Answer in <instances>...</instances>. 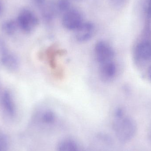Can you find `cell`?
Listing matches in <instances>:
<instances>
[{
    "label": "cell",
    "instance_id": "obj_1",
    "mask_svg": "<svg viewBox=\"0 0 151 151\" xmlns=\"http://www.w3.org/2000/svg\"><path fill=\"white\" fill-rule=\"evenodd\" d=\"M113 128L117 137L122 142L130 140L136 131L135 124L133 120L124 117L120 109L116 111Z\"/></svg>",
    "mask_w": 151,
    "mask_h": 151
},
{
    "label": "cell",
    "instance_id": "obj_2",
    "mask_svg": "<svg viewBox=\"0 0 151 151\" xmlns=\"http://www.w3.org/2000/svg\"><path fill=\"white\" fill-rule=\"evenodd\" d=\"M18 26L25 32H32L37 26L39 19L33 12L24 9L20 11L17 20Z\"/></svg>",
    "mask_w": 151,
    "mask_h": 151
},
{
    "label": "cell",
    "instance_id": "obj_3",
    "mask_svg": "<svg viewBox=\"0 0 151 151\" xmlns=\"http://www.w3.org/2000/svg\"><path fill=\"white\" fill-rule=\"evenodd\" d=\"M96 60L99 64L113 61L114 51L111 45L105 41L97 42L94 48Z\"/></svg>",
    "mask_w": 151,
    "mask_h": 151
},
{
    "label": "cell",
    "instance_id": "obj_4",
    "mask_svg": "<svg viewBox=\"0 0 151 151\" xmlns=\"http://www.w3.org/2000/svg\"><path fill=\"white\" fill-rule=\"evenodd\" d=\"M62 24L65 29L75 31L83 24L82 15L79 11L70 9L65 12L62 18Z\"/></svg>",
    "mask_w": 151,
    "mask_h": 151
},
{
    "label": "cell",
    "instance_id": "obj_5",
    "mask_svg": "<svg viewBox=\"0 0 151 151\" xmlns=\"http://www.w3.org/2000/svg\"><path fill=\"white\" fill-rule=\"evenodd\" d=\"M116 65L113 61L99 64V77L104 82H108L112 80L116 75Z\"/></svg>",
    "mask_w": 151,
    "mask_h": 151
},
{
    "label": "cell",
    "instance_id": "obj_6",
    "mask_svg": "<svg viewBox=\"0 0 151 151\" xmlns=\"http://www.w3.org/2000/svg\"><path fill=\"white\" fill-rule=\"evenodd\" d=\"M95 31V27L89 22H83L78 29L75 31V38L80 42H84L91 39Z\"/></svg>",
    "mask_w": 151,
    "mask_h": 151
},
{
    "label": "cell",
    "instance_id": "obj_7",
    "mask_svg": "<svg viewBox=\"0 0 151 151\" xmlns=\"http://www.w3.org/2000/svg\"><path fill=\"white\" fill-rule=\"evenodd\" d=\"M136 54L138 57L143 60H150L151 42L144 41L139 43L136 48Z\"/></svg>",
    "mask_w": 151,
    "mask_h": 151
},
{
    "label": "cell",
    "instance_id": "obj_8",
    "mask_svg": "<svg viewBox=\"0 0 151 151\" xmlns=\"http://www.w3.org/2000/svg\"><path fill=\"white\" fill-rule=\"evenodd\" d=\"M57 151H81L78 145L71 139H65L58 145Z\"/></svg>",
    "mask_w": 151,
    "mask_h": 151
},
{
    "label": "cell",
    "instance_id": "obj_9",
    "mask_svg": "<svg viewBox=\"0 0 151 151\" xmlns=\"http://www.w3.org/2000/svg\"><path fill=\"white\" fill-rule=\"evenodd\" d=\"M3 107L8 114L13 115L15 112V106L13 100L9 93L5 92L3 95L2 98Z\"/></svg>",
    "mask_w": 151,
    "mask_h": 151
},
{
    "label": "cell",
    "instance_id": "obj_10",
    "mask_svg": "<svg viewBox=\"0 0 151 151\" xmlns=\"http://www.w3.org/2000/svg\"><path fill=\"white\" fill-rule=\"evenodd\" d=\"M2 61L4 64L10 69H15L18 65L17 59L12 55L7 52H4L3 54Z\"/></svg>",
    "mask_w": 151,
    "mask_h": 151
},
{
    "label": "cell",
    "instance_id": "obj_11",
    "mask_svg": "<svg viewBox=\"0 0 151 151\" xmlns=\"http://www.w3.org/2000/svg\"><path fill=\"white\" fill-rule=\"evenodd\" d=\"M40 120L46 125H50L54 123L56 119L55 113L50 110H46L42 113Z\"/></svg>",
    "mask_w": 151,
    "mask_h": 151
},
{
    "label": "cell",
    "instance_id": "obj_12",
    "mask_svg": "<svg viewBox=\"0 0 151 151\" xmlns=\"http://www.w3.org/2000/svg\"><path fill=\"white\" fill-rule=\"evenodd\" d=\"M18 25L17 20H9L3 22L1 24V29L2 31L8 34H13L16 31Z\"/></svg>",
    "mask_w": 151,
    "mask_h": 151
},
{
    "label": "cell",
    "instance_id": "obj_13",
    "mask_svg": "<svg viewBox=\"0 0 151 151\" xmlns=\"http://www.w3.org/2000/svg\"><path fill=\"white\" fill-rule=\"evenodd\" d=\"M57 6L60 11L65 12L70 9V1L69 0H59Z\"/></svg>",
    "mask_w": 151,
    "mask_h": 151
},
{
    "label": "cell",
    "instance_id": "obj_14",
    "mask_svg": "<svg viewBox=\"0 0 151 151\" xmlns=\"http://www.w3.org/2000/svg\"><path fill=\"white\" fill-rule=\"evenodd\" d=\"M110 3L113 7L119 9L126 5L128 0H109Z\"/></svg>",
    "mask_w": 151,
    "mask_h": 151
},
{
    "label": "cell",
    "instance_id": "obj_15",
    "mask_svg": "<svg viewBox=\"0 0 151 151\" xmlns=\"http://www.w3.org/2000/svg\"><path fill=\"white\" fill-rule=\"evenodd\" d=\"M145 14L148 20L151 19V0H147L145 7Z\"/></svg>",
    "mask_w": 151,
    "mask_h": 151
},
{
    "label": "cell",
    "instance_id": "obj_16",
    "mask_svg": "<svg viewBox=\"0 0 151 151\" xmlns=\"http://www.w3.org/2000/svg\"><path fill=\"white\" fill-rule=\"evenodd\" d=\"M38 6H41L45 3V0H32Z\"/></svg>",
    "mask_w": 151,
    "mask_h": 151
},
{
    "label": "cell",
    "instance_id": "obj_17",
    "mask_svg": "<svg viewBox=\"0 0 151 151\" xmlns=\"http://www.w3.org/2000/svg\"><path fill=\"white\" fill-rule=\"evenodd\" d=\"M2 12V5L0 1V15L1 14Z\"/></svg>",
    "mask_w": 151,
    "mask_h": 151
},
{
    "label": "cell",
    "instance_id": "obj_18",
    "mask_svg": "<svg viewBox=\"0 0 151 151\" xmlns=\"http://www.w3.org/2000/svg\"><path fill=\"white\" fill-rule=\"evenodd\" d=\"M149 76H150V78L151 80V67L150 68V69H149Z\"/></svg>",
    "mask_w": 151,
    "mask_h": 151
}]
</instances>
